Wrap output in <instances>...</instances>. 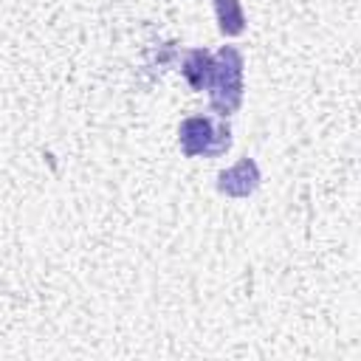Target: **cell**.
Returning <instances> with one entry per match:
<instances>
[{
	"instance_id": "cell-1",
	"label": "cell",
	"mask_w": 361,
	"mask_h": 361,
	"mask_svg": "<svg viewBox=\"0 0 361 361\" xmlns=\"http://www.w3.org/2000/svg\"><path fill=\"white\" fill-rule=\"evenodd\" d=\"M206 87L212 93V107L217 110V116H231L240 107V102H243V56L237 48L226 45L214 56Z\"/></svg>"
},
{
	"instance_id": "cell-2",
	"label": "cell",
	"mask_w": 361,
	"mask_h": 361,
	"mask_svg": "<svg viewBox=\"0 0 361 361\" xmlns=\"http://www.w3.org/2000/svg\"><path fill=\"white\" fill-rule=\"evenodd\" d=\"M178 141L189 158H217L231 147V130L212 116H189L178 130Z\"/></svg>"
},
{
	"instance_id": "cell-3",
	"label": "cell",
	"mask_w": 361,
	"mask_h": 361,
	"mask_svg": "<svg viewBox=\"0 0 361 361\" xmlns=\"http://www.w3.org/2000/svg\"><path fill=\"white\" fill-rule=\"evenodd\" d=\"M259 186V166L251 158L237 161L231 169H226L217 180V189L228 197H248Z\"/></svg>"
},
{
	"instance_id": "cell-4",
	"label": "cell",
	"mask_w": 361,
	"mask_h": 361,
	"mask_svg": "<svg viewBox=\"0 0 361 361\" xmlns=\"http://www.w3.org/2000/svg\"><path fill=\"white\" fill-rule=\"evenodd\" d=\"M212 62L214 56H209L206 51H186L183 54V62H180V73L189 79V85L195 90H203L209 85V73H212Z\"/></svg>"
},
{
	"instance_id": "cell-5",
	"label": "cell",
	"mask_w": 361,
	"mask_h": 361,
	"mask_svg": "<svg viewBox=\"0 0 361 361\" xmlns=\"http://www.w3.org/2000/svg\"><path fill=\"white\" fill-rule=\"evenodd\" d=\"M214 11H217V20H220V31L234 37L245 28V17H243V8H240V0H214Z\"/></svg>"
}]
</instances>
